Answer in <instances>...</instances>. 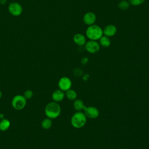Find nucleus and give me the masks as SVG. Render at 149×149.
Masks as SVG:
<instances>
[{"label":"nucleus","mask_w":149,"mask_h":149,"mask_svg":"<svg viewBox=\"0 0 149 149\" xmlns=\"http://www.w3.org/2000/svg\"><path fill=\"white\" fill-rule=\"evenodd\" d=\"M6 1L7 0H0V3H1L2 5H3L6 3Z\"/></svg>","instance_id":"nucleus-23"},{"label":"nucleus","mask_w":149,"mask_h":149,"mask_svg":"<svg viewBox=\"0 0 149 149\" xmlns=\"http://www.w3.org/2000/svg\"><path fill=\"white\" fill-rule=\"evenodd\" d=\"M122 149H125V148H122Z\"/></svg>","instance_id":"nucleus-25"},{"label":"nucleus","mask_w":149,"mask_h":149,"mask_svg":"<svg viewBox=\"0 0 149 149\" xmlns=\"http://www.w3.org/2000/svg\"><path fill=\"white\" fill-rule=\"evenodd\" d=\"M23 95L26 100H29L33 97V92L31 90H27L24 91V94Z\"/></svg>","instance_id":"nucleus-19"},{"label":"nucleus","mask_w":149,"mask_h":149,"mask_svg":"<svg viewBox=\"0 0 149 149\" xmlns=\"http://www.w3.org/2000/svg\"><path fill=\"white\" fill-rule=\"evenodd\" d=\"M9 12L13 16H19L23 12V7L18 2H13L8 6Z\"/></svg>","instance_id":"nucleus-7"},{"label":"nucleus","mask_w":149,"mask_h":149,"mask_svg":"<svg viewBox=\"0 0 149 149\" xmlns=\"http://www.w3.org/2000/svg\"><path fill=\"white\" fill-rule=\"evenodd\" d=\"M65 97V93L64 91H62L60 89H58L55 90L51 95L52 99L53 101H55L56 102H59L62 101Z\"/></svg>","instance_id":"nucleus-11"},{"label":"nucleus","mask_w":149,"mask_h":149,"mask_svg":"<svg viewBox=\"0 0 149 149\" xmlns=\"http://www.w3.org/2000/svg\"><path fill=\"white\" fill-rule=\"evenodd\" d=\"M88 62V58H87V57H84V58H83L81 59V63L83 64V65L87 64Z\"/></svg>","instance_id":"nucleus-21"},{"label":"nucleus","mask_w":149,"mask_h":149,"mask_svg":"<svg viewBox=\"0 0 149 149\" xmlns=\"http://www.w3.org/2000/svg\"><path fill=\"white\" fill-rule=\"evenodd\" d=\"M73 41L76 45L81 47L85 45L86 39L84 35L80 33H77L73 36Z\"/></svg>","instance_id":"nucleus-12"},{"label":"nucleus","mask_w":149,"mask_h":149,"mask_svg":"<svg viewBox=\"0 0 149 149\" xmlns=\"http://www.w3.org/2000/svg\"><path fill=\"white\" fill-rule=\"evenodd\" d=\"M84 23L88 26L94 24L96 21V15L92 12H88L86 13L83 18Z\"/></svg>","instance_id":"nucleus-9"},{"label":"nucleus","mask_w":149,"mask_h":149,"mask_svg":"<svg viewBox=\"0 0 149 149\" xmlns=\"http://www.w3.org/2000/svg\"><path fill=\"white\" fill-rule=\"evenodd\" d=\"M129 2L126 0H121L118 3V7L121 10H126L127 8H129Z\"/></svg>","instance_id":"nucleus-18"},{"label":"nucleus","mask_w":149,"mask_h":149,"mask_svg":"<svg viewBox=\"0 0 149 149\" xmlns=\"http://www.w3.org/2000/svg\"><path fill=\"white\" fill-rule=\"evenodd\" d=\"M83 112L87 118L89 119H96L100 115L98 109L94 106H86L83 109Z\"/></svg>","instance_id":"nucleus-6"},{"label":"nucleus","mask_w":149,"mask_h":149,"mask_svg":"<svg viewBox=\"0 0 149 149\" xmlns=\"http://www.w3.org/2000/svg\"><path fill=\"white\" fill-rule=\"evenodd\" d=\"M2 91L0 90V99L2 98Z\"/></svg>","instance_id":"nucleus-24"},{"label":"nucleus","mask_w":149,"mask_h":149,"mask_svg":"<svg viewBox=\"0 0 149 149\" xmlns=\"http://www.w3.org/2000/svg\"><path fill=\"white\" fill-rule=\"evenodd\" d=\"M99 41H100V42H99L100 45L103 47L107 48L109 47V45H111V40L109 38L105 36H102L99 39Z\"/></svg>","instance_id":"nucleus-17"},{"label":"nucleus","mask_w":149,"mask_h":149,"mask_svg":"<svg viewBox=\"0 0 149 149\" xmlns=\"http://www.w3.org/2000/svg\"><path fill=\"white\" fill-rule=\"evenodd\" d=\"M10 126V122L7 119L2 118L0 121V130L4 132L9 129Z\"/></svg>","instance_id":"nucleus-14"},{"label":"nucleus","mask_w":149,"mask_h":149,"mask_svg":"<svg viewBox=\"0 0 149 149\" xmlns=\"http://www.w3.org/2000/svg\"><path fill=\"white\" fill-rule=\"evenodd\" d=\"M27 103V100L23 95H16L12 100L11 104L13 109L21 111L24 108Z\"/></svg>","instance_id":"nucleus-4"},{"label":"nucleus","mask_w":149,"mask_h":149,"mask_svg":"<svg viewBox=\"0 0 149 149\" xmlns=\"http://www.w3.org/2000/svg\"><path fill=\"white\" fill-rule=\"evenodd\" d=\"M89 77V75L88 74H86L83 76V80L84 81H87Z\"/></svg>","instance_id":"nucleus-22"},{"label":"nucleus","mask_w":149,"mask_h":149,"mask_svg":"<svg viewBox=\"0 0 149 149\" xmlns=\"http://www.w3.org/2000/svg\"><path fill=\"white\" fill-rule=\"evenodd\" d=\"M65 96L70 101H74L77 98V92L73 89H69L65 92Z\"/></svg>","instance_id":"nucleus-15"},{"label":"nucleus","mask_w":149,"mask_h":149,"mask_svg":"<svg viewBox=\"0 0 149 149\" xmlns=\"http://www.w3.org/2000/svg\"><path fill=\"white\" fill-rule=\"evenodd\" d=\"M58 86L59 89L66 92L68 90L70 89L72 86V81L70 78L66 76H63L59 79L58 82Z\"/></svg>","instance_id":"nucleus-5"},{"label":"nucleus","mask_w":149,"mask_h":149,"mask_svg":"<svg viewBox=\"0 0 149 149\" xmlns=\"http://www.w3.org/2000/svg\"><path fill=\"white\" fill-rule=\"evenodd\" d=\"M86 34L87 37L90 40L97 41L103 36V31L99 26L94 24L87 27Z\"/></svg>","instance_id":"nucleus-3"},{"label":"nucleus","mask_w":149,"mask_h":149,"mask_svg":"<svg viewBox=\"0 0 149 149\" xmlns=\"http://www.w3.org/2000/svg\"><path fill=\"white\" fill-rule=\"evenodd\" d=\"M129 3L133 6H139L143 3L145 0H128Z\"/></svg>","instance_id":"nucleus-20"},{"label":"nucleus","mask_w":149,"mask_h":149,"mask_svg":"<svg viewBox=\"0 0 149 149\" xmlns=\"http://www.w3.org/2000/svg\"><path fill=\"white\" fill-rule=\"evenodd\" d=\"M103 34L108 37L113 36L117 31L116 26L113 24H108L102 30Z\"/></svg>","instance_id":"nucleus-10"},{"label":"nucleus","mask_w":149,"mask_h":149,"mask_svg":"<svg viewBox=\"0 0 149 149\" xmlns=\"http://www.w3.org/2000/svg\"><path fill=\"white\" fill-rule=\"evenodd\" d=\"M73 107L76 111H81L86 107V105L81 100L76 98L73 101Z\"/></svg>","instance_id":"nucleus-13"},{"label":"nucleus","mask_w":149,"mask_h":149,"mask_svg":"<svg viewBox=\"0 0 149 149\" xmlns=\"http://www.w3.org/2000/svg\"><path fill=\"white\" fill-rule=\"evenodd\" d=\"M61 108L58 102L55 101L48 103L44 109V113L46 116L51 119L57 118L61 114Z\"/></svg>","instance_id":"nucleus-1"},{"label":"nucleus","mask_w":149,"mask_h":149,"mask_svg":"<svg viewBox=\"0 0 149 149\" xmlns=\"http://www.w3.org/2000/svg\"><path fill=\"white\" fill-rule=\"evenodd\" d=\"M41 127L45 130H48L52 126V119L48 118H44L41 123Z\"/></svg>","instance_id":"nucleus-16"},{"label":"nucleus","mask_w":149,"mask_h":149,"mask_svg":"<svg viewBox=\"0 0 149 149\" xmlns=\"http://www.w3.org/2000/svg\"><path fill=\"white\" fill-rule=\"evenodd\" d=\"M87 121V118L82 111H76L71 117V125L76 129L83 127Z\"/></svg>","instance_id":"nucleus-2"},{"label":"nucleus","mask_w":149,"mask_h":149,"mask_svg":"<svg viewBox=\"0 0 149 149\" xmlns=\"http://www.w3.org/2000/svg\"><path fill=\"white\" fill-rule=\"evenodd\" d=\"M85 49L90 54H95L100 49V44L94 40H90L84 45Z\"/></svg>","instance_id":"nucleus-8"}]
</instances>
